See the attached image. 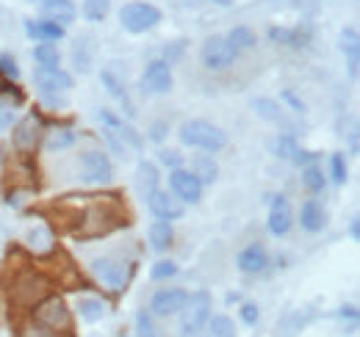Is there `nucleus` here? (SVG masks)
<instances>
[{
	"mask_svg": "<svg viewBox=\"0 0 360 337\" xmlns=\"http://www.w3.org/2000/svg\"><path fill=\"white\" fill-rule=\"evenodd\" d=\"M178 136L186 147H197V150H205V152H219V150H225L227 147L225 130L217 125H211V122H205V119L183 122Z\"/></svg>",
	"mask_w": 360,
	"mask_h": 337,
	"instance_id": "nucleus-1",
	"label": "nucleus"
},
{
	"mask_svg": "<svg viewBox=\"0 0 360 337\" xmlns=\"http://www.w3.org/2000/svg\"><path fill=\"white\" fill-rule=\"evenodd\" d=\"M208 318H211V293L197 291V293L186 296V304L180 310V335L194 337L197 332H202Z\"/></svg>",
	"mask_w": 360,
	"mask_h": 337,
	"instance_id": "nucleus-2",
	"label": "nucleus"
},
{
	"mask_svg": "<svg viewBox=\"0 0 360 337\" xmlns=\"http://www.w3.org/2000/svg\"><path fill=\"white\" fill-rule=\"evenodd\" d=\"M122 216L114 211L108 202H94L86 216H84V221H81V230H78V238H103V235H108L114 227H120L122 221H120Z\"/></svg>",
	"mask_w": 360,
	"mask_h": 337,
	"instance_id": "nucleus-3",
	"label": "nucleus"
},
{
	"mask_svg": "<svg viewBox=\"0 0 360 337\" xmlns=\"http://www.w3.org/2000/svg\"><path fill=\"white\" fill-rule=\"evenodd\" d=\"M34 81H37V88L42 91V97L50 105H64L67 103L64 94L72 88V78L64 70H58V67H37Z\"/></svg>",
	"mask_w": 360,
	"mask_h": 337,
	"instance_id": "nucleus-4",
	"label": "nucleus"
},
{
	"mask_svg": "<svg viewBox=\"0 0 360 337\" xmlns=\"http://www.w3.org/2000/svg\"><path fill=\"white\" fill-rule=\"evenodd\" d=\"M47 293H50V279L45 274H37V271L17 277L11 285V298L20 307H37L42 298H47Z\"/></svg>",
	"mask_w": 360,
	"mask_h": 337,
	"instance_id": "nucleus-5",
	"label": "nucleus"
},
{
	"mask_svg": "<svg viewBox=\"0 0 360 337\" xmlns=\"http://www.w3.org/2000/svg\"><path fill=\"white\" fill-rule=\"evenodd\" d=\"M120 22L128 34H147L161 22V11L153 3H128L120 11Z\"/></svg>",
	"mask_w": 360,
	"mask_h": 337,
	"instance_id": "nucleus-6",
	"label": "nucleus"
},
{
	"mask_svg": "<svg viewBox=\"0 0 360 337\" xmlns=\"http://www.w3.org/2000/svg\"><path fill=\"white\" fill-rule=\"evenodd\" d=\"M34 321L53 332H67L72 326V315H70L64 298H58V296H47L34 307Z\"/></svg>",
	"mask_w": 360,
	"mask_h": 337,
	"instance_id": "nucleus-7",
	"label": "nucleus"
},
{
	"mask_svg": "<svg viewBox=\"0 0 360 337\" xmlns=\"http://www.w3.org/2000/svg\"><path fill=\"white\" fill-rule=\"evenodd\" d=\"M172 64L167 58H155L147 64L144 75H141V91L144 94H167L172 91Z\"/></svg>",
	"mask_w": 360,
	"mask_h": 337,
	"instance_id": "nucleus-8",
	"label": "nucleus"
},
{
	"mask_svg": "<svg viewBox=\"0 0 360 337\" xmlns=\"http://www.w3.org/2000/svg\"><path fill=\"white\" fill-rule=\"evenodd\" d=\"M238 50L227 42V37H211L205 39L202 50H200V58L208 70H227L233 61H236Z\"/></svg>",
	"mask_w": 360,
	"mask_h": 337,
	"instance_id": "nucleus-9",
	"label": "nucleus"
},
{
	"mask_svg": "<svg viewBox=\"0 0 360 337\" xmlns=\"http://www.w3.org/2000/svg\"><path fill=\"white\" fill-rule=\"evenodd\" d=\"M91 271H94V277H97L108 291H114V293H120V291L125 288V282H128V268H125L122 263L111 260V257H97V260H91Z\"/></svg>",
	"mask_w": 360,
	"mask_h": 337,
	"instance_id": "nucleus-10",
	"label": "nucleus"
},
{
	"mask_svg": "<svg viewBox=\"0 0 360 337\" xmlns=\"http://www.w3.org/2000/svg\"><path fill=\"white\" fill-rule=\"evenodd\" d=\"M81 171H84V180H86V183H100V185H105V183L114 180V166H111L108 155L100 152V150H89V152L81 155Z\"/></svg>",
	"mask_w": 360,
	"mask_h": 337,
	"instance_id": "nucleus-11",
	"label": "nucleus"
},
{
	"mask_svg": "<svg viewBox=\"0 0 360 337\" xmlns=\"http://www.w3.org/2000/svg\"><path fill=\"white\" fill-rule=\"evenodd\" d=\"M169 185H172V194L178 197L180 202H188V205H197L202 199V183L188 171V168H172L169 174Z\"/></svg>",
	"mask_w": 360,
	"mask_h": 337,
	"instance_id": "nucleus-12",
	"label": "nucleus"
},
{
	"mask_svg": "<svg viewBox=\"0 0 360 337\" xmlns=\"http://www.w3.org/2000/svg\"><path fill=\"white\" fill-rule=\"evenodd\" d=\"M147 208H150V213L155 216V218H161V221H178V218H183V202H180L175 194H167V191H161V188H155L147 199Z\"/></svg>",
	"mask_w": 360,
	"mask_h": 337,
	"instance_id": "nucleus-13",
	"label": "nucleus"
},
{
	"mask_svg": "<svg viewBox=\"0 0 360 337\" xmlns=\"http://www.w3.org/2000/svg\"><path fill=\"white\" fill-rule=\"evenodd\" d=\"M186 296L180 288H164V291H158V293L153 296V301H150V312L153 315H158V318H169V315H175L183 310V304H186Z\"/></svg>",
	"mask_w": 360,
	"mask_h": 337,
	"instance_id": "nucleus-14",
	"label": "nucleus"
},
{
	"mask_svg": "<svg viewBox=\"0 0 360 337\" xmlns=\"http://www.w3.org/2000/svg\"><path fill=\"white\" fill-rule=\"evenodd\" d=\"M291 224H294V216H291V208H288V199L285 197H274L269 208V232L283 238V235H288Z\"/></svg>",
	"mask_w": 360,
	"mask_h": 337,
	"instance_id": "nucleus-15",
	"label": "nucleus"
},
{
	"mask_svg": "<svg viewBox=\"0 0 360 337\" xmlns=\"http://www.w3.org/2000/svg\"><path fill=\"white\" fill-rule=\"evenodd\" d=\"M39 6H42V17L58 25H70L78 14L72 0H39Z\"/></svg>",
	"mask_w": 360,
	"mask_h": 337,
	"instance_id": "nucleus-16",
	"label": "nucleus"
},
{
	"mask_svg": "<svg viewBox=\"0 0 360 337\" xmlns=\"http://www.w3.org/2000/svg\"><path fill=\"white\" fill-rule=\"evenodd\" d=\"M25 31H28L31 39H39V42H58V39H64V25L50 22V20H28Z\"/></svg>",
	"mask_w": 360,
	"mask_h": 337,
	"instance_id": "nucleus-17",
	"label": "nucleus"
},
{
	"mask_svg": "<svg viewBox=\"0 0 360 337\" xmlns=\"http://www.w3.org/2000/svg\"><path fill=\"white\" fill-rule=\"evenodd\" d=\"M134 183H136V191H139V197L141 199H147L155 188H158V168L155 164H147V161H139V166H136V174H134Z\"/></svg>",
	"mask_w": 360,
	"mask_h": 337,
	"instance_id": "nucleus-18",
	"label": "nucleus"
},
{
	"mask_svg": "<svg viewBox=\"0 0 360 337\" xmlns=\"http://www.w3.org/2000/svg\"><path fill=\"white\" fill-rule=\"evenodd\" d=\"M266 265H269V257L264 252V246H258V244L247 246L244 252L238 254V268H241L244 274H261Z\"/></svg>",
	"mask_w": 360,
	"mask_h": 337,
	"instance_id": "nucleus-19",
	"label": "nucleus"
},
{
	"mask_svg": "<svg viewBox=\"0 0 360 337\" xmlns=\"http://www.w3.org/2000/svg\"><path fill=\"white\" fill-rule=\"evenodd\" d=\"M94 39L91 37H78L75 44H72V64L78 72H89L91 61H94Z\"/></svg>",
	"mask_w": 360,
	"mask_h": 337,
	"instance_id": "nucleus-20",
	"label": "nucleus"
},
{
	"mask_svg": "<svg viewBox=\"0 0 360 337\" xmlns=\"http://www.w3.org/2000/svg\"><path fill=\"white\" fill-rule=\"evenodd\" d=\"M341 50L349 61V72L352 78H358V64H360V37L355 28H344L341 31Z\"/></svg>",
	"mask_w": 360,
	"mask_h": 337,
	"instance_id": "nucleus-21",
	"label": "nucleus"
},
{
	"mask_svg": "<svg viewBox=\"0 0 360 337\" xmlns=\"http://www.w3.org/2000/svg\"><path fill=\"white\" fill-rule=\"evenodd\" d=\"M100 78H103V84H105V88H108V94H111L114 100H120V105L125 108V114H128V117H134L136 114L134 103H131V97H128V91H125V84L114 75V70H105Z\"/></svg>",
	"mask_w": 360,
	"mask_h": 337,
	"instance_id": "nucleus-22",
	"label": "nucleus"
},
{
	"mask_svg": "<svg viewBox=\"0 0 360 337\" xmlns=\"http://www.w3.org/2000/svg\"><path fill=\"white\" fill-rule=\"evenodd\" d=\"M172 241H175V232H172V224L169 221H153L150 224V246L155 249V252H167L169 246H172Z\"/></svg>",
	"mask_w": 360,
	"mask_h": 337,
	"instance_id": "nucleus-23",
	"label": "nucleus"
},
{
	"mask_svg": "<svg viewBox=\"0 0 360 337\" xmlns=\"http://www.w3.org/2000/svg\"><path fill=\"white\" fill-rule=\"evenodd\" d=\"M300 224H302V230H308V232L324 230V208H321L316 199H308V202L302 205V211H300Z\"/></svg>",
	"mask_w": 360,
	"mask_h": 337,
	"instance_id": "nucleus-24",
	"label": "nucleus"
},
{
	"mask_svg": "<svg viewBox=\"0 0 360 337\" xmlns=\"http://www.w3.org/2000/svg\"><path fill=\"white\" fill-rule=\"evenodd\" d=\"M37 127L39 125H37L34 117L22 119L20 125L14 127V147H17V150H31V147H37V138H39Z\"/></svg>",
	"mask_w": 360,
	"mask_h": 337,
	"instance_id": "nucleus-25",
	"label": "nucleus"
},
{
	"mask_svg": "<svg viewBox=\"0 0 360 337\" xmlns=\"http://www.w3.org/2000/svg\"><path fill=\"white\" fill-rule=\"evenodd\" d=\"M202 185L205 183H214L217 180V174H219V166H217V161L214 158H208V155H197L194 161H191V168H188Z\"/></svg>",
	"mask_w": 360,
	"mask_h": 337,
	"instance_id": "nucleus-26",
	"label": "nucleus"
},
{
	"mask_svg": "<svg viewBox=\"0 0 360 337\" xmlns=\"http://www.w3.org/2000/svg\"><path fill=\"white\" fill-rule=\"evenodd\" d=\"M78 312H81V318L86 324H97L105 315V304L100 298H94V296H84V298H78Z\"/></svg>",
	"mask_w": 360,
	"mask_h": 337,
	"instance_id": "nucleus-27",
	"label": "nucleus"
},
{
	"mask_svg": "<svg viewBox=\"0 0 360 337\" xmlns=\"http://www.w3.org/2000/svg\"><path fill=\"white\" fill-rule=\"evenodd\" d=\"M252 108H255V114L261 117V119H266V122H274V125H285V117H283V105H277L274 100H255L252 103Z\"/></svg>",
	"mask_w": 360,
	"mask_h": 337,
	"instance_id": "nucleus-28",
	"label": "nucleus"
},
{
	"mask_svg": "<svg viewBox=\"0 0 360 337\" xmlns=\"http://www.w3.org/2000/svg\"><path fill=\"white\" fill-rule=\"evenodd\" d=\"M269 39L277 44H288V47H305L308 34H302V31H288V28H271Z\"/></svg>",
	"mask_w": 360,
	"mask_h": 337,
	"instance_id": "nucleus-29",
	"label": "nucleus"
},
{
	"mask_svg": "<svg viewBox=\"0 0 360 337\" xmlns=\"http://www.w3.org/2000/svg\"><path fill=\"white\" fill-rule=\"evenodd\" d=\"M34 58L39 67H58L61 64V53L53 42H39L34 47Z\"/></svg>",
	"mask_w": 360,
	"mask_h": 337,
	"instance_id": "nucleus-30",
	"label": "nucleus"
},
{
	"mask_svg": "<svg viewBox=\"0 0 360 337\" xmlns=\"http://www.w3.org/2000/svg\"><path fill=\"white\" fill-rule=\"evenodd\" d=\"M227 42L233 44L236 50H252L258 39H255V34L250 31V28H244V25H238V28H233L230 34H227Z\"/></svg>",
	"mask_w": 360,
	"mask_h": 337,
	"instance_id": "nucleus-31",
	"label": "nucleus"
},
{
	"mask_svg": "<svg viewBox=\"0 0 360 337\" xmlns=\"http://www.w3.org/2000/svg\"><path fill=\"white\" fill-rule=\"evenodd\" d=\"M111 11V0H84V17L89 22H103Z\"/></svg>",
	"mask_w": 360,
	"mask_h": 337,
	"instance_id": "nucleus-32",
	"label": "nucleus"
},
{
	"mask_svg": "<svg viewBox=\"0 0 360 337\" xmlns=\"http://www.w3.org/2000/svg\"><path fill=\"white\" fill-rule=\"evenodd\" d=\"M72 141H75V133L67 130V127H58V130H50V133H47L45 147L47 150H67Z\"/></svg>",
	"mask_w": 360,
	"mask_h": 337,
	"instance_id": "nucleus-33",
	"label": "nucleus"
},
{
	"mask_svg": "<svg viewBox=\"0 0 360 337\" xmlns=\"http://www.w3.org/2000/svg\"><path fill=\"white\" fill-rule=\"evenodd\" d=\"M136 337H161L158 329H155V321H153L150 310H139L136 312Z\"/></svg>",
	"mask_w": 360,
	"mask_h": 337,
	"instance_id": "nucleus-34",
	"label": "nucleus"
},
{
	"mask_svg": "<svg viewBox=\"0 0 360 337\" xmlns=\"http://www.w3.org/2000/svg\"><path fill=\"white\" fill-rule=\"evenodd\" d=\"M324 183H327V180H324V171H321L319 166L311 164V166L302 168V185H305L308 191H314V194L324 191Z\"/></svg>",
	"mask_w": 360,
	"mask_h": 337,
	"instance_id": "nucleus-35",
	"label": "nucleus"
},
{
	"mask_svg": "<svg viewBox=\"0 0 360 337\" xmlns=\"http://www.w3.org/2000/svg\"><path fill=\"white\" fill-rule=\"evenodd\" d=\"M208 329H211V337H236V324L227 315L208 318Z\"/></svg>",
	"mask_w": 360,
	"mask_h": 337,
	"instance_id": "nucleus-36",
	"label": "nucleus"
},
{
	"mask_svg": "<svg viewBox=\"0 0 360 337\" xmlns=\"http://www.w3.org/2000/svg\"><path fill=\"white\" fill-rule=\"evenodd\" d=\"M28 244H31V249H37V252H47V249L53 246V238H50V232H47L45 227H37V230L28 232Z\"/></svg>",
	"mask_w": 360,
	"mask_h": 337,
	"instance_id": "nucleus-37",
	"label": "nucleus"
},
{
	"mask_svg": "<svg viewBox=\"0 0 360 337\" xmlns=\"http://www.w3.org/2000/svg\"><path fill=\"white\" fill-rule=\"evenodd\" d=\"M297 150H300V147H297V141H294L291 133H283V136L277 138V144H274V152H277L280 158H285V161H291Z\"/></svg>",
	"mask_w": 360,
	"mask_h": 337,
	"instance_id": "nucleus-38",
	"label": "nucleus"
},
{
	"mask_svg": "<svg viewBox=\"0 0 360 337\" xmlns=\"http://www.w3.org/2000/svg\"><path fill=\"white\" fill-rule=\"evenodd\" d=\"M330 174H333V183H338V185H344V183H347L349 171H347V161H344V155H330Z\"/></svg>",
	"mask_w": 360,
	"mask_h": 337,
	"instance_id": "nucleus-39",
	"label": "nucleus"
},
{
	"mask_svg": "<svg viewBox=\"0 0 360 337\" xmlns=\"http://www.w3.org/2000/svg\"><path fill=\"white\" fill-rule=\"evenodd\" d=\"M175 274H178V265H175L172 260H161V263H155V265H153V271H150V277H153L155 282L169 279V277H175Z\"/></svg>",
	"mask_w": 360,
	"mask_h": 337,
	"instance_id": "nucleus-40",
	"label": "nucleus"
},
{
	"mask_svg": "<svg viewBox=\"0 0 360 337\" xmlns=\"http://www.w3.org/2000/svg\"><path fill=\"white\" fill-rule=\"evenodd\" d=\"M20 337H61V332H53V329H47L42 324H28V326H22L20 329Z\"/></svg>",
	"mask_w": 360,
	"mask_h": 337,
	"instance_id": "nucleus-41",
	"label": "nucleus"
},
{
	"mask_svg": "<svg viewBox=\"0 0 360 337\" xmlns=\"http://www.w3.org/2000/svg\"><path fill=\"white\" fill-rule=\"evenodd\" d=\"M0 75L3 78H20V67H17V61L11 58V55H0Z\"/></svg>",
	"mask_w": 360,
	"mask_h": 337,
	"instance_id": "nucleus-42",
	"label": "nucleus"
},
{
	"mask_svg": "<svg viewBox=\"0 0 360 337\" xmlns=\"http://www.w3.org/2000/svg\"><path fill=\"white\" fill-rule=\"evenodd\" d=\"M158 161L167 168H180V164H183L178 150H161V152H158Z\"/></svg>",
	"mask_w": 360,
	"mask_h": 337,
	"instance_id": "nucleus-43",
	"label": "nucleus"
},
{
	"mask_svg": "<svg viewBox=\"0 0 360 337\" xmlns=\"http://www.w3.org/2000/svg\"><path fill=\"white\" fill-rule=\"evenodd\" d=\"M167 133H169V122L158 119V122H153V127H150V141H164Z\"/></svg>",
	"mask_w": 360,
	"mask_h": 337,
	"instance_id": "nucleus-44",
	"label": "nucleus"
},
{
	"mask_svg": "<svg viewBox=\"0 0 360 337\" xmlns=\"http://www.w3.org/2000/svg\"><path fill=\"white\" fill-rule=\"evenodd\" d=\"M241 321H244L247 326H255V324H258V307H255V304H244V307H241Z\"/></svg>",
	"mask_w": 360,
	"mask_h": 337,
	"instance_id": "nucleus-45",
	"label": "nucleus"
},
{
	"mask_svg": "<svg viewBox=\"0 0 360 337\" xmlns=\"http://www.w3.org/2000/svg\"><path fill=\"white\" fill-rule=\"evenodd\" d=\"M291 161H294V164H300V166H302V164H305V166H311V164L316 161V155L314 152H305V150H297Z\"/></svg>",
	"mask_w": 360,
	"mask_h": 337,
	"instance_id": "nucleus-46",
	"label": "nucleus"
},
{
	"mask_svg": "<svg viewBox=\"0 0 360 337\" xmlns=\"http://www.w3.org/2000/svg\"><path fill=\"white\" fill-rule=\"evenodd\" d=\"M283 100H285V103H291V105H294V111H305V103H302L294 91H283Z\"/></svg>",
	"mask_w": 360,
	"mask_h": 337,
	"instance_id": "nucleus-47",
	"label": "nucleus"
},
{
	"mask_svg": "<svg viewBox=\"0 0 360 337\" xmlns=\"http://www.w3.org/2000/svg\"><path fill=\"white\" fill-rule=\"evenodd\" d=\"M341 318H349V321H358V307H352V304H347V307H341V312H338Z\"/></svg>",
	"mask_w": 360,
	"mask_h": 337,
	"instance_id": "nucleus-48",
	"label": "nucleus"
},
{
	"mask_svg": "<svg viewBox=\"0 0 360 337\" xmlns=\"http://www.w3.org/2000/svg\"><path fill=\"white\" fill-rule=\"evenodd\" d=\"M172 3H175L178 8H191V6H197L200 0H172Z\"/></svg>",
	"mask_w": 360,
	"mask_h": 337,
	"instance_id": "nucleus-49",
	"label": "nucleus"
},
{
	"mask_svg": "<svg viewBox=\"0 0 360 337\" xmlns=\"http://www.w3.org/2000/svg\"><path fill=\"white\" fill-rule=\"evenodd\" d=\"M349 232H352V238H355V241L360 238V221L358 218H352V230H349Z\"/></svg>",
	"mask_w": 360,
	"mask_h": 337,
	"instance_id": "nucleus-50",
	"label": "nucleus"
},
{
	"mask_svg": "<svg viewBox=\"0 0 360 337\" xmlns=\"http://www.w3.org/2000/svg\"><path fill=\"white\" fill-rule=\"evenodd\" d=\"M214 3H219V6H230L233 0H214Z\"/></svg>",
	"mask_w": 360,
	"mask_h": 337,
	"instance_id": "nucleus-51",
	"label": "nucleus"
},
{
	"mask_svg": "<svg viewBox=\"0 0 360 337\" xmlns=\"http://www.w3.org/2000/svg\"><path fill=\"white\" fill-rule=\"evenodd\" d=\"M0 86H3V75H0Z\"/></svg>",
	"mask_w": 360,
	"mask_h": 337,
	"instance_id": "nucleus-52",
	"label": "nucleus"
},
{
	"mask_svg": "<svg viewBox=\"0 0 360 337\" xmlns=\"http://www.w3.org/2000/svg\"><path fill=\"white\" fill-rule=\"evenodd\" d=\"M31 3H37V0H31Z\"/></svg>",
	"mask_w": 360,
	"mask_h": 337,
	"instance_id": "nucleus-53",
	"label": "nucleus"
}]
</instances>
